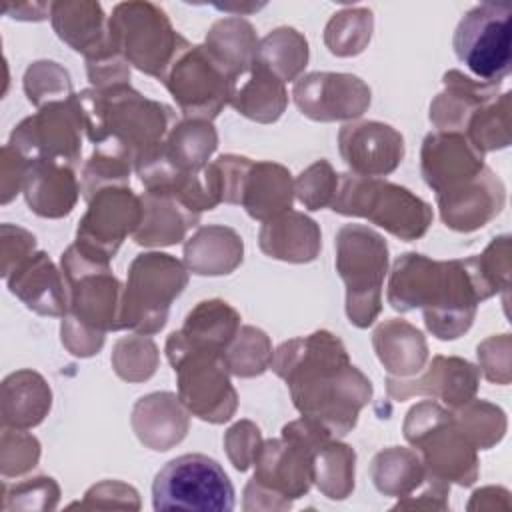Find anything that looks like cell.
<instances>
[{
    "label": "cell",
    "mask_w": 512,
    "mask_h": 512,
    "mask_svg": "<svg viewBox=\"0 0 512 512\" xmlns=\"http://www.w3.org/2000/svg\"><path fill=\"white\" fill-rule=\"evenodd\" d=\"M270 368L286 382L302 418L334 438L356 426L360 410L372 398L370 378L350 362L342 340L328 330L282 342Z\"/></svg>",
    "instance_id": "cell-1"
},
{
    "label": "cell",
    "mask_w": 512,
    "mask_h": 512,
    "mask_svg": "<svg viewBox=\"0 0 512 512\" xmlns=\"http://www.w3.org/2000/svg\"><path fill=\"white\" fill-rule=\"evenodd\" d=\"M494 294L476 256L432 260L406 252L392 264L386 298L400 314L420 308L438 340H456L470 330L478 304Z\"/></svg>",
    "instance_id": "cell-2"
},
{
    "label": "cell",
    "mask_w": 512,
    "mask_h": 512,
    "mask_svg": "<svg viewBox=\"0 0 512 512\" xmlns=\"http://www.w3.org/2000/svg\"><path fill=\"white\" fill-rule=\"evenodd\" d=\"M76 100L94 150L126 160L134 172L160 152L176 126V112L168 104L142 96L130 84L88 88Z\"/></svg>",
    "instance_id": "cell-3"
},
{
    "label": "cell",
    "mask_w": 512,
    "mask_h": 512,
    "mask_svg": "<svg viewBox=\"0 0 512 512\" xmlns=\"http://www.w3.org/2000/svg\"><path fill=\"white\" fill-rule=\"evenodd\" d=\"M66 286V314L62 316V344L80 358L98 354L106 332L120 330L122 282L112 274L110 262L86 254L70 244L62 258Z\"/></svg>",
    "instance_id": "cell-4"
},
{
    "label": "cell",
    "mask_w": 512,
    "mask_h": 512,
    "mask_svg": "<svg viewBox=\"0 0 512 512\" xmlns=\"http://www.w3.org/2000/svg\"><path fill=\"white\" fill-rule=\"evenodd\" d=\"M330 436L300 418L288 422L280 438L262 440L252 462L254 476L244 488V510H288L306 496L314 484V450Z\"/></svg>",
    "instance_id": "cell-5"
},
{
    "label": "cell",
    "mask_w": 512,
    "mask_h": 512,
    "mask_svg": "<svg viewBox=\"0 0 512 512\" xmlns=\"http://www.w3.org/2000/svg\"><path fill=\"white\" fill-rule=\"evenodd\" d=\"M166 358L176 374L178 398L196 418L222 424L238 406L224 350L188 340L180 330L166 338Z\"/></svg>",
    "instance_id": "cell-6"
},
{
    "label": "cell",
    "mask_w": 512,
    "mask_h": 512,
    "mask_svg": "<svg viewBox=\"0 0 512 512\" xmlns=\"http://www.w3.org/2000/svg\"><path fill=\"white\" fill-rule=\"evenodd\" d=\"M330 208L342 216L366 218L404 242L422 238L434 218L430 204L408 188L352 172L338 174V188Z\"/></svg>",
    "instance_id": "cell-7"
},
{
    "label": "cell",
    "mask_w": 512,
    "mask_h": 512,
    "mask_svg": "<svg viewBox=\"0 0 512 512\" xmlns=\"http://www.w3.org/2000/svg\"><path fill=\"white\" fill-rule=\"evenodd\" d=\"M404 438L420 454L426 480L472 486L478 480V454L450 408L432 400L412 406L404 420Z\"/></svg>",
    "instance_id": "cell-8"
},
{
    "label": "cell",
    "mask_w": 512,
    "mask_h": 512,
    "mask_svg": "<svg viewBox=\"0 0 512 512\" xmlns=\"http://www.w3.org/2000/svg\"><path fill=\"white\" fill-rule=\"evenodd\" d=\"M334 244L336 272L346 286V316L356 328H368L382 312L388 244L364 224L342 226Z\"/></svg>",
    "instance_id": "cell-9"
},
{
    "label": "cell",
    "mask_w": 512,
    "mask_h": 512,
    "mask_svg": "<svg viewBox=\"0 0 512 512\" xmlns=\"http://www.w3.org/2000/svg\"><path fill=\"white\" fill-rule=\"evenodd\" d=\"M188 284L186 266L164 252L138 254L128 266L122 292L120 330L156 334L164 328L170 304Z\"/></svg>",
    "instance_id": "cell-10"
},
{
    "label": "cell",
    "mask_w": 512,
    "mask_h": 512,
    "mask_svg": "<svg viewBox=\"0 0 512 512\" xmlns=\"http://www.w3.org/2000/svg\"><path fill=\"white\" fill-rule=\"evenodd\" d=\"M108 26L124 60L158 80L188 42L172 28L166 12L152 2L118 4L108 18Z\"/></svg>",
    "instance_id": "cell-11"
},
{
    "label": "cell",
    "mask_w": 512,
    "mask_h": 512,
    "mask_svg": "<svg viewBox=\"0 0 512 512\" xmlns=\"http://www.w3.org/2000/svg\"><path fill=\"white\" fill-rule=\"evenodd\" d=\"M154 510L230 512L234 486L224 468L204 454L172 458L152 482Z\"/></svg>",
    "instance_id": "cell-12"
},
{
    "label": "cell",
    "mask_w": 512,
    "mask_h": 512,
    "mask_svg": "<svg viewBox=\"0 0 512 512\" xmlns=\"http://www.w3.org/2000/svg\"><path fill=\"white\" fill-rule=\"evenodd\" d=\"M214 166L220 176L222 202L240 204L250 218L268 222L292 210L294 180L286 166L236 154L218 156Z\"/></svg>",
    "instance_id": "cell-13"
},
{
    "label": "cell",
    "mask_w": 512,
    "mask_h": 512,
    "mask_svg": "<svg viewBox=\"0 0 512 512\" xmlns=\"http://www.w3.org/2000/svg\"><path fill=\"white\" fill-rule=\"evenodd\" d=\"M508 2H482L470 8L454 30L456 58L484 82L500 84L512 68Z\"/></svg>",
    "instance_id": "cell-14"
},
{
    "label": "cell",
    "mask_w": 512,
    "mask_h": 512,
    "mask_svg": "<svg viewBox=\"0 0 512 512\" xmlns=\"http://www.w3.org/2000/svg\"><path fill=\"white\" fill-rule=\"evenodd\" d=\"M160 82L188 120L212 122L228 104L230 74L204 44L186 42Z\"/></svg>",
    "instance_id": "cell-15"
},
{
    "label": "cell",
    "mask_w": 512,
    "mask_h": 512,
    "mask_svg": "<svg viewBox=\"0 0 512 512\" xmlns=\"http://www.w3.org/2000/svg\"><path fill=\"white\" fill-rule=\"evenodd\" d=\"M420 170L424 182L434 190L436 204H450L472 194L494 174L484 154L458 132H430L420 150Z\"/></svg>",
    "instance_id": "cell-16"
},
{
    "label": "cell",
    "mask_w": 512,
    "mask_h": 512,
    "mask_svg": "<svg viewBox=\"0 0 512 512\" xmlns=\"http://www.w3.org/2000/svg\"><path fill=\"white\" fill-rule=\"evenodd\" d=\"M82 132V110L74 94L68 100L48 102L24 118L12 130L8 144L26 160H60L78 168Z\"/></svg>",
    "instance_id": "cell-17"
},
{
    "label": "cell",
    "mask_w": 512,
    "mask_h": 512,
    "mask_svg": "<svg viewBox=\"0 0 512 512\" xmlns=\"http://www.w3.org/2000/svg\"><path fill=\"white\" fill-rule=\"evenodd\" d=\"M76 228V244L86 254L110 262L128 234L142 222L140 196L130 186H106L92 194Z\"/></svg>",
    "instance_id": "cell-18"
},
{
    "label": "cell",
    "mask_w": 512,
    "mask_h": 512,
    "mask_svg": "<svg viewBox=\"0 0 512 512\" xmlns=\"http://www.w3.org/2000/svg\"><path fill=\"white\" fill-rule=\"evenodd\" d=\"M298 110L316 122L356 120L370 106L368 84L346 72H310L292 88Z\"/></svg>",
    "instance_id": "cell-19"
},
{
    "label": "cell",
    "mask_w": 512,
    "mask_h": 512,
    "mask_svg": "<svg viewBox=\"0 0 512 512\" xmlns=\"http://www.w3.org/2000/svg\"><path fill=\"white\" fill-rule=\"evenodd\" d=\"M216 146L218 134L212 122L184 118L170 130L160 152L146 166L136 170V174L144 188L158 186L172 176L208 166V158L214 154Z\"/></svg>",
    "instance_id": "cell-20"
},
{
    "label": "cell",
    "mask_w": 512,
    "mask_h": 512,
    "mask_svg": "<svg viewBox=\"0 0 512 512\" xmlns=\"http://www.w3.org/2000/svg\"><path fill=\"white\" fill-rule=\"evenodd\" d=\"M338 150L352 174L386 176L404 158V136L378 120L348 122L338 132Z\"/></svg>",
    "instance_id": "cell-21"
},
{
    "label": "cell",
    "mask_w": 512,
    "mask_h": 512,
    "mask_svg": "<svg viewBox=\"0 0 512 512\" xmlns=\"http://www.w3.org/2000/svg\"><path fill=\"white\" fill-rule=\"evenodd\" d=\"M480 370L456 356H434L424 374L414 378H386L390 398L402 402L412 396H432L442 400L450 410L466 404L476 396Z\"/></svg>",
    "instance_id": "cell-22"
},
{
    "label": "cell",
    "mask_w": 512,
    "mask_h": 512,
    "mask_svg": "<svg viewBox=\"0 0 512 512\" xmlns=\"http://www.w3.org/2000/svg\"><path fill=\"white\" fill-rule=\"evenodd\" d=\"M50 18L58 38L80 52L86 66L124 60L110 36V16H104L98 2H54L50 4Z\"/></svg>",
    "instance_id": "cell-23"
},
{
    "label": "cell",
    "mask_w": 512,
    "mask_h": 512,
    "mask_svg": "<svg viewBox=\"0 0 512 512\" xmlns=\"http://www.w3.org/2000/svg\"><path fill=\"white\" fill-rule=\"evenodd\" d=\"M22 192L30 210L42 218H62L80 196L76 168L60 160H28Z\"/></svg>",
    "instance_id": "cell-24"
},
{
    "label": "cell",
    "mask_w": 512,
    "mask_h": 512,
    "mask_svg": "<svg viewBox=\"0 0 512 512\" xmlns=\"http://www.w3.org/2000/svg\"><path fill=\"white\" fill-rule=\"evenodd\" d=\"M228 104L254 122L270 124L284 114L288 92L284 82L256 58L230 78Z\"/></svg>",
    "instance_id": "cell-25"
},
{
    "label": "cell",
    "mask_w": 512,
    "mask_h": 512,
    "mask_svg": "<svg viewBox=\"0 0 512 512\" xmlns=\"http://www.w3.org/2000/svg\"><path fill=\"white\" fill-rule=\"evenodd\" d=\"M6 282L10 292L36 314H66L64 278L46 252H32L6 276Z\"/></svg>",
    "instance_id": "cell-26"
},
{
    "label": "cell",
    "mask_w": 512,
    "mask_h": 512,
    "mask_svg": "<svg viewBox=\"0 0 512 512\" xmlns=\"http://www.w3.org/2000/svg\"><path fill=\"white\" fill-rule=\"evenodd\" d=\"M444 92H440L430 104V122L438 132L462 134L470 116L486 102L498 98L500 84L472 80L458 70H450L442 78Z\"/></svg>",
    "instance_id": "cell-27"
},
{
    "label": "cell",
    "mask_w": 512,
    "mask_h": 512,
    "mask_svg": "<svg viewBox=\"0 0 512 512\" xmlns=\"http://www.w3.org/2000/svg\"><path fill=\"white\" fill-rule=\"evenodd\" d=\"M258 244L270 258L304 264L312 262L320 254L322 232L310 216L288 210L268 222H262Z\"/></svg>",
    "instance_id": "cell-28"
},
{
    "label": "cell",
    "mask_w": 512,
    "mask_h": 512,
    "mask_svg": "<svg viewBox=\"0 0 512 512\" xmlns=\"http://www.w3.org/2000/svg\"><path fill=\"white\" fill-rule=\"evenodd\" d=\"M132 426L144 446L152 450H168L186 436L188 414L178 396L170 392H154L136 402Z\"/></svg>",
    "instance_id": "cell-29"
},
{
    "label": "cell",
    "mask_w": 512,
    "mask_h": 512,
    "mask_svg": "<svg viewBox=\"0 0 512 512\" xmlns=\"http://www.w3.org/2000/svg\"><path fill=\"white\" fill-rule=\"evenodd\" d=\"M242 238L228 226H202L184 244V264L198 276H222L242 264Z\"/></svg>",
    "instance_id": "cell-30"
},
{
    "label": "cell",
    "mask_w": 512,
    "mask_h": 512,
    "mask_svg": "<svg viewBox=\"0 0 512 512\" xmlns=\"http://www.w3.org/2000/svg\"><path fill=\"white\" fill-rule=\"evenodd\" d=\"M372 342L378 360L390 374L408 378L424 370L428 358L426 340L422 332L406 320L392 318L378 324Z\"/></svg>",
    "instance_id": "cell-31"
},
{
    "label": "cell",
    "mask_w": 512,
    "mask_h": 512,
    "mask_svg": "<svg viewBox=\"0 0 512 512\" xmlns=\"http://www.w3.org/2000/svg\"><path fill=\"white\" fill-rule=\"evenodd\" d=\"M144 216L134 242L140 246H172L184 240L186 232L198 224L200 216L186 210L178 200L160 192H144L140 196Z\"/></svg>",
    "instance_id": "cell-32"
},
{
    "label": "cell",
    "mask_w": 512,
    "mask_h": 512,
    "mask_svg": "<svg viewBox=\"0 0 512 512\" xmlns=\"http://www.w3.org/2000/svg\"><path fill=\"white\" fill-rule=\"evenodd\" d=\"M52 406L46 380L32 370H18L2 382V424L26 430L38 426Z\"/></svg>",
    "instance_id": "cell-33"
},
{
    "label": "cell",
    "mask_w": 512,
    "mask_h": 512,
    "mask_svg": "<svg viewBox=\"0 0 512 512\" xmlns=\"http://www.w3.org/2000/svg\"><path fill=\"white\" fill-rule=\"evenodd\" d=\"M370 476L376 490L384 496L404 498L422 486L426 468L414 448L390 446L372 458Z\"/></svg>",
    "instance_id": "cell-34"
},
{
    "label": "cell",
    "mask_w": 512,
    "mask_h": 512,
    "mask_svg": "<svg viewBox=\"0 0 512 512\" xmlns=\"http://www.w3.org/2000/svg\"><path fill=\"white\" fill-rule=\"evenodd\" d=\"M258 38L250 22L244 18L232 16L222 18L212 24L206 34L204 46L214 54V58L224 66L230 78L242 68L250 66L256 60Z\"/></svg>",
    "instance_id": "cell-35"
},
{
    "label": "cell",
    "mask_w": 512,
    "mask_h": 512,
    "mask_svg": "<svg viewBox=\"0 0 512 512\" xmlns=\"http://www.w3.org/2000/svg\"><path fill=\"white\" fill-rule=\"evenodd\" d=\"M240 330V314L224 300L212 298L198 302L184 320L180 332L198 344L214 346L226 352Z\"/></svg>",
    "instance_id": "cell-36"
},
{
    "label": "cell",
    "mask_w": 512,
    "mask_h": 512,
    "mask_svg": "<svg viewBox=\"0 0 512 512\" xmlns=\"http://www.w3.org/2000/svg\"><path fill=\"white\" fill-rule=\"evenodd\" d=\"M354 462L356 452L338 442V438H324L314 450V484L330 500H344L354 490Z\"/></svg>",
    "instance_id": "cell-37"
},
{
    "label": "cell",
    "mask_w": 512,
    "mask_h": 512,
    "mask_svg": "<svg viewBox=\"0 0 512 512\" xmlns=\"http://www.w3.org/2000/svg\"><path fill=\"white\" fill-rule=\"evenodd\" d=\"M256 58L282 82H296L308 64V42L298 30L282 26L258 42Z\"/></svg>",
    "instance_id": "cell-38"
},
{
    "label": "cell",
    "mask_w": 512,
    "mask_h": 512,
    "mask_svg": "<svg viewBox=\"0 0 512 512\" xmlns=\"http://www.w3.org/2000/svg\"><path fill=\"white\" fill-rule=\"evenodd\" d=\"M510 92L480 106L466 122L464 136L482 154L506 148L510 144Z\"/></svg>",
    "instance_id": "cell-39"
},
{
    "label": "cell",
    "mask_w": 512,
    "mask_h": 512,
    "mask_svg": "<svg viewBox=\"0 0 512 512\" xmlns=\"http://www.w3.org/2000/svg\"><path fill=\"white\" fill-rule=\"evenodd\" d=\"M372 12L368 8H350L334 14L324 30V42L336 56L360 54L372 36Z\"/></svg>",
    "instance_id": "cell-40"
},
{
    "label": "cell",
    "mask_w": 512,
    "mask_h": 512,
    "mask_svg": "<svg viewBox=\"0 0 512 512\" xmlns=\"http://www.w3.org/2000/svg\"><path fill=\"white\" fill-rule=\"evenodd\" d=\"M272 354L270 338L254 326H242L224 352L230 374L240 378H252L266 372L270 368Z\"/></svg>",
    "instance_id": "cell-41"
},
{
    "label": "cell",
    "mask_w": 512,
    "mask_h": 512,
    "mask_svg": "<svg viewBox=\"0 0 512 512\" xmlns=\"http://www.w3.org/2000/svg\"><path fill=\"white\" fill-rule=\"evenodd\" d=\"M452 414L476 450H488L504 438L506 416L498 406L486 400L472 398L454 408Z\"/></svg>",
    "instance_id": "cell-42"
},
{
    "label": "cell",
    "mask_w": 512,
    "mask_h": 512,
    "mask_svg": "<svg viewBox=\"0 0 512 512\" xmlns=\"http://www.w3.org/2000/svg\"><path fill=\"white\" fill-rule=\"evenodd\" d=\"M158 366V350L150 338L144 334L128 336L116 342L112 352L114 372L128 382L148 380Z\"/></svg>",
    "instance_id": "cell-43"
},
{
    "label": "cell",
    "mask_w": 512,
    "mask_h": 512,
    "mask_svg": "<svg viewBox=\"0 0 512 512\" xmlns=\"http://www.w3.org/2000/svg\"><path fill=\"white\" fill-rule=\"evenodd\" d=\"M24 92L38 108L48 102H60L74 96L68 72L52 60H40L28 66L24 74Z\"/></svg>",
    "instance_id": "cell-44"
},
{
    "label": "cell",
    "mask_w": 512,
    "mask_h": 512,
    "mask_svg": "<svg viewBox=\"0 0 512 512\" xmlns=\"http://www.w3.org/2000/svg\"><path fill=\"white\" fill-rule=\"evenodd\" d=\"M338 188V174L328 160L320 158L294 180V194L308 210H322L332 204Z\"/></svg>",
    "instance_id": "cell-45"
},
{
    "label": "cell",
    "mask_w": 512,
    "mask_h": 512,
    "mask_svg": "<svg viewBox=\"0 0 512 512\" xmlns=\"http://www.w3.org/2000/svg\"><path fill=\"white\" fill-rule=\"evenodd\" d=\"M4 490V510H52L58 504L60 498V488L50 476H38V478H28L18 484H6L2 486Z\"/></svg>",
    "instance_id": "cell-46"
},
{
    "label": "cell",
    "mask_w": 512,
    "mask_h": 512,
    "mask_svg": "<svg viewBox=\"0 0 512 512\" xmlns=\"http://www.w3.org/2000/svg\"><path fill=\"white\" fill-rule=\"evenodd\" d=\"M2 438H6L8 442H12L16 446V450H12V446L2 442V474L8 476H20L28 470H32L38 464L40 458V444L38 440L24 432V430H8L4 426L2 430Z\"/></svg>",
    "instance_id": "cell-47"
},
{
    "label": "cell",
    "mask_w": 512,
    "mask_h": 512,
    "mask_svg": "<svg viewBox=\"0 0 512 512\" xmlns=\"http://www.w3.org/2000/svg\"><path fill=\"white\" fill-rule=\"evenodd\" d=\"M260 444H262L260 428L254 426L250 420L236 422L232 428H228L224 436V448L228 452V458L234 464V468L240 472H246L252 466Z\"/></svg>",
    "instance_id": "cell-48"
},
{
    "label": "cell",
    "mask_w": 512,
    "mask_h": 512,
    "mask_svg": "<svg viewBox=\"0 0 512 512\" xmlns=\"http://www.w3.org/2000/svg\"><path fill=\"white\" fill-rule=\"evenodd\" d=\"M72 506L80 508H140L138 492L118 480H104L100 484H94L86 494L82 502H74Z\"/></svg>",
    "instance_id": "cell-49"
},
{
    "label": "cell",
    "mask_w": 512,
    "mask_h": 512,
    "mask_svg": "<svg viewBox=\"0 0 512 512\" xmlns=\"http://www.w3.org/2000/svg\"><path fill=\"white\" fill-rule=\"evenodd\" d=\"M482 274L492 284L496 294L508 290L510 284V236L494 238L482 254L476 256Z\"/></svg>",
    "instance_id": "cell-50"
},
{
    "label": "cell",
    "mask_w": 512,
    "mask_h": 512,
    "mask_svg": "<svg viewBox=\"0 0 512 512\" xmlns=\"http://www.w3.org/2000/svg\"><path fill=\"white\" fill-rule=\"evenodd\" d=\"M480 372L496 384L510 382V338L508 334L492 336L478 346Z\"/></svg>",
    "instance_id": "cell-51"
},
{
    "label": "cell",
    "mask_w": 512,
    "mask_h": 512,
    "mask_svg": "<svg viewBox=\"0 0 512 512\" xmlns=\"http://www.w3.org/2000/svg\"><path fill=\"white\" fill-rule=\"evenodd\" d=\"M28 160L10 144L2 148V204H8L20 190Z\"/></svg>",
    "instance_id": "cell-52"
},
{
    "label": "cell",
    "mask_w": 512,
    "mask_h": 512,
    "mask_svg": "<svg viewBox=\"0 0 512 512\" xmlns=\"http://www.w3.org/2000/svg\"><path fill=\"white\" fill-rule=\"evenodd\" d=\"M448 492H450L448 484L428 480V488L416 500L414 498L398 500L392 506V510H398V508H438V510H446L448 508Z\"/></svg>",
    "instance_id": "cell-53"
}]
</instances>
